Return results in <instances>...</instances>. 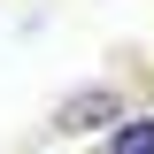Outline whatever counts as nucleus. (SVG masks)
<instances>
[{"label":"nucleus","mask_w":154,"mask_h":154,"mask_svg":"<svg viewBox=\"0 0 154 154\" xmlns=\"http://www.w3.org/2000/svg\"><path fill=\"white\" fill-rule=\"evenodd\" d=\"M116 116H123V100H116L108 85H93V93H69L54 108V131H108Z\"/></svg>","instance_id":"f257e3e1"},{"label":"nucleus","mask_w":154,"mask_h":154,"mask_svg":"<svg viewBox=\"0 0 154 154\" xmlns=\"http://www.w3.org/2000/svg\"><path fill=\"white\" fill-rule=\"evenodd\" d=\"M93 154H154V108H146V116H116Z\"/></svg>","instance_id":"f03ea898"}]
</instances>
